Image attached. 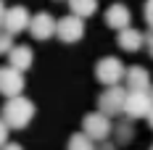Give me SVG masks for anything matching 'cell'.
<instances>
[{
	"label": "cell",
	"mask_w": 153,
	"mask_h": 150,
	"mask_svg": "<svg viewBox=\"0 0 153 150\" xmlns=\"http://www.w3.org/2000/svg\"><path fill=\"white\" fill-rule=\"evenodd\" d=\"M3 119L11 129H24L29 126V121L34 119V103L24 95H16V98H8L5 105H3Z\"/></svg>",
	"instance_id": "6da1fadb"
},
{
	"label": "cell",
	"mask_w": 153,
	"mask_h": 150,
	"mask_svg": "<svg viewBox=\"0 0 153 150\" xmlns=\"http://www.w3.org/2000/svg\"><path fill=\"white\" fill-rule=\"evenodd\" d=\"M124 74H127V69H124V63L116 58V55H106V58H100L95 63V76H98V82L106 84V87L119 84L124 79Z\"/></svg>",
	"instance_id": "7a4b0ae2"
},
{
	"label": "cell",
	"mask_w": 153,
	"mask_h": 150,
	"mask_svg": "<svg viewBox=\"0 0 153 150\" xmlns=\"http://www.w3.org/2000/svg\"><path fill=\"white\" fill-rule=\"evenodd\" d=\"M82 132L85 134H90L95 142H103L108 137L114 134V124H111V116L106 113H100V111H95V113H87L85 121H82Z\"/></svg>",
	"instance_id": "3957f363"
},
{
	"label": "cell",
	"mask_w": 153,
	"mask_h": 150,
	"mask_svg": "<svg viewBox=\"0 0 153 150\" xmlns=\"http://www.w3.org/2000/svg\"><path fill=\"white\" fill-rule=\"evenodd\" d=\"M124 100H127V90L119 87V84H111L100 92L98 111L106 113V116H119V113H124Z\"/></svg>",
	"instance_id": "277c9868"
},
{
	"label": "cell",
	"mask_w": 153,
	"mask_h": 150,
	"mask_svg": "<svg viewBox=\"0 0 153 150\" xmlns=\"http://www.w3.org/2000/svg\"><path fill=\"white\" fill-rule=\"evenodd\" d=\"M153 108V100H151V92L148 90H129L127 92V100H124V116L127 119H143L148 116Z\"/></svg>",
	"instance_id": "5b68a950"
},
{
	"label": "cell",
	"mask_w": 153,
	"mask_h": 150,
	"mask_svg": "<svg viewBox=\"0 0 153 150\" xmlns=\"http://www.w3.org/2000/svg\"><path fill=\"white\" fill-rule=\"evenodd\" d=\"M56 37L66 42V45H71V42H79L82 37H85V18H79V16H63L61 21H58V29H56Z\"/></svg>",
	"instance_id": "8992f818"
},
{
	"label": "cell",
	"mask_w": 153,
	"mask_h": 150,
	"mask_svg": "<svg viewBox=\"0 0 153 150\" xmlns=\"http://www.w3.org/2000/svg\"><path fill=\"white\" fill-rule=\"evenodd\" d=\"M24 92V71L13 66H0V95L16 98Z\"/></svg>",
	"instance_id": "52a82bcc"
},
{
	"label": "cell",
	"mask_w": 153,
	"mask_h": 150,
	"mask_svg": "<svg viewBox=\"0 0 153 150\" xmlns=\"http://www.w3.org/2000/svg\"><path fill=\"white\" fill-rule=\"evenodd\" d=\"M29 24H32V16L24 5H13L5 11V21H3V29L11 32V34H21V32H29Z\"/></svg>",
	"instance_id": "ba28073f"
},
{
	"label": "cell",
	"mask_w": 153,
	"mask_h": 150,
	"mask_svg": "<svg viewBox=\"0 0 153 150\" xmlns=\"http://www.w3.org/2000/svg\"><path fill=\"white\" fill-rule=\"evenodd\" d=\"M56 29H58V21L53 18L50 13H34L32 16V24H29V34L34 37V40H50L53 34H56Z\"/></svg>",
	"instance_id": "9c48e42d"
},
{
	"label": "cell",
	"mask_w": 153,
	"mask_h": 150,
	"mask_svg": "<svg viewBox=\"0 0 153 150\" xmlns=\"http://www.w3.org/2000/svg\"><path fill=\"white\" fill-rule=\"evenodd\" d=\"M129 21H132V13H129V8L124 5V3H114L111 8L106 11V24L111 29H127L129 27Z\"/></svg>",
	"instance_id": "30bf717a"
},
{
	"label": "cell",
	"mask_w": 153,
	"mask_h": 150,
	"mask_svg": "<svg viewBox=\"0 0 153 150\" xmlns=\"http://www.w3.org/2000/svg\"><path fill=\"white\" fill-rule=\"evenodd\" d=\"M124 82H127V90H151V71H145L143 66H129L127 74H124Z\"/></svg>",
	"instance_id": "8fae6325"
},
{
	"label": "cell",
	"mask_w": 153,
	"mask_h": 150,
	"mask_svg": "<svg viewBox=\"0 0 153 150\" xmlns=\"http://www.w3.org/2000/svg\"><path fill=\"white\" fill-rule=\"evenodd\" d=\"M119 47L127 50V53H137L140 47L145 45V34L137 29H132V27H127V29H119Z\"/></svg>",
	"instance_id": "7c38bea8"
},
{
	"label": "cell",
	"mask_w": 153,
	"mask_h": 150,
	"mask_svg": "<svg viewBox=\"0 0 153 150\" xmlns=\"http://www.w3.org/2000/svg\"><path fill=\"white\" fill-rule=\"evenodd\" d=\"M8 58H11V66H13V69L27 71L32 63H34V53H32L29 45H13V50L8 53Z\"/></svg>",
	"instance_id": "4fadbf2b"
},
{
	"label": "cell",
	"mask_w": 153,
	"mask_h": 150,
	"mask_svg": "<svg viewBox=\"0 0 153 150\" xmlns=\"http://www.w3.org/2000/svg\"><path fill=\"white\" fill-rule=\"evenodd\" d=\"M69 8H71V13L79 16V18H90V16L98 11V0H69Z\"/></svg>",
	"instance_id": "5bb4252c"
},
{
	"label": "cell",
	"mask_w": 153,
	"mask_h": 150,
	"mask_svg": "<svg viewBox=\"0 0 153 150\" xmlns=\"http://www.w3.org/2000/svg\"><path fill=\"white\" fill-rule=\"evenodd\" d=\"M66 150H98V148H95V140H92L90 134L79 132V134H71V137H69Z\"/></svg>",
	"instance_id": "9a60e30c"
},
{
	"label": "cell",
	"mask_w": 153,
	"mask_h": 150,
	"mask_svg": "<svg viewBox=\"0 0 153 150\" xmlns=\"http://www.w3.org/2000/svg\"><path fill=\"white\" fill-rule=\"evenodd\" d=\"M114 134H116V142H119V145H127V142H132V137H135L132 119H129V121H119V124L114 126Z\"/></svg>",
	"instance_id": "2e32d148"
},
{
	"label": "cell",
	"mask_w": 153,
	"mask_h": 150,
	"mask_svg": "<svg viewBox=\"0 0 153 150\" xmlns=\"http://www.w3.org/2000/svg\"><path fill=\"white\" fill-rule=\"evenodd\" d=\"M11 50H13V34L3 29L0 32V55H8Z\"/></svg>",
	"instance_id": "e0dca14e"
},
{
	"label": "cell",
	"mask_w": 153,
	"mask_h": 150,
	"mask_svg": "<svg viewBox=\"0 0 153 150\" xmlns=\"http://www.w3.org/2000/svg\"><path fill=\"white\" fill-rule=\"evenodd\" d=\"M8 132H11V126L5 124V119L0 116V150L5 148V142H8Z\"/></svg>",
	"instance_id": "ac0fdd59"
},
{
	"label": "cell",
	"mask_w": 153,
	"mask_h": 150,
	"mask_svg": "<svg viewBox=\"0 0 153 150\" xmlns=\"http://www.w3.org/2000/svg\"><path fill=\"white\" fill-rule=\"evenodd\" d=\"M143 16H145L148 27L153 29V0H145V8H143Z\"/></svg>",
	"instance_id": "d6986e66"
},
{
	"label": "cell",
	"mask_w": 153,
	"mask_h": 150,
	"mask_svg": "<svg viewBox=\"0 0 153 150\" xmlns=\"http://www.w3.org/2000/svg\"><path fill=\"white\" fill-rule=\"evenodd\" d=\"M145 47H148V55L153 58V29L145 34Z\"/></svg>",
	"instance_id": "ffe728a7"
},
{
	"label": "cell",
	"mask_w": 153,
	"mask_h": 150,
	"mask_svg": "<svg viewBox=\"0 0 153 150\" xmlns=\"http://www.w3.org/2000/svg\"><path fill=\"white\" fill-rule=\"evenodd\" d=\"M5 11H8V8H5V3L0 0V32H3V21H5Z\"/></svg>",
	"instance_id": "44dd1931"
},
{
	"label": "cell",
	"mask_w": 153,
	"mask_h": 150,
	"mask_svg": "<svg viewBox=\"0 0 153 150\" xmlns=\"http://www.w3.org/2000/svg\"><path fill=\"white\" fill-rule=\"evenodd\" d=\"M98 150H116V145H114V142H108V140H103V145H100Z\"/></svg>",
	"instance_id": "7402d4cb"
},
{
	"label": "cell",
	"mask_w": 153,
	"mask_h": 150,
	"mask_svg": "<svg viewBox=\"0 0 153 150\" xmlns=\"http://www.w3.org/2000/svg\"><path fill=\"white\" fill-rule=\"evenodd\" d=\"M3 150H24V148H21L19 142H5V148H3Z\"/></svg>",
	"instance_id": "603a6c76"
},
{
	"label": "cell",
	"mask_w": 153,
	"mask_h": 150,
	"mask_svg": "<svg viewBox=\"0 0 153 150\" xmlns=\"http://www.w3.org/2000/svg\"><path fill=\"white\" fill-rule=\"evenodd\" d=\"M148 124L153 126V108H151V113H148Z\"/></svg>",
	"instance_id": "cb8c5ba5"
},
{
	"label": "cell",
	"mask_w": 153,
	"mask_h": 150,
	"mask_svg": "<svg viewBox=\"0 0 153 150\" xmlns=\"http://www.w3.org/2000/svg\"><path fill=\"white\" fill-rule=\"evenodd\" d=\"M148 92H151V100H153V84H151V90H148Z\"/></svg>",
	"instance_id": "d4e9b609"
},
{
	"label": "cell",
	"mask_w": 153,
	"mask_h": 150,
	"mask_svg": "<svg viewBox=\"0 0 153 150\" xmlns=\"http://www.w3.org/2000/svg\"><path fill=\"white\" fill-rule=\"evenodd\" d=\"M148 150H153V145H151V148H148Z\"/></svg>",
	"instance_id": "484cf974"
}]
</instances>
